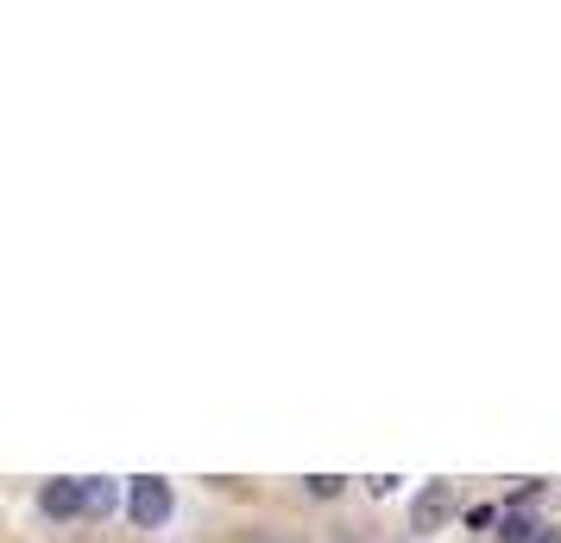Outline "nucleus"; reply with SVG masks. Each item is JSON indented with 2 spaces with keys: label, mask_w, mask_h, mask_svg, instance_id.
Returning a JSON list of instances; mask_svg holds the SVG:
<instances>
[{
  "label": "nucleus",
  "mask_w": 561,
  "mask_h": 543,
  "mask_svg": "<svg viewBox=\"0 0 561 543\" xmlns=\"http://www.w3.org/2000/svg\"><path fill=\"white\" fill-rule=\"evenodd\" d=\"M127 518L139 531H158L164 518H171V480H158V474H139L127 487Z\"/></svg>",
  "instance_id": "f257e3e1"
},
{
  "label": "nucleus",
  "mask_w": 561,
  "mask_h": 543,
  "mask_svg": "<svg viewBox=\"0 0 561 543\" xmlns=\"http://www.w3.org/2000/svg\"><path fill=\"white\" fill-rule=\"evenodd\" d=\"M448 518H455V487L448 480H430V487L416 493V506H410V531L416 538H435Z\"/></svg>",
  "instance_id": "f03ea898"
},
{
  "label": "nucleus",
  "mask_w": 561,
  "mask_h": 543,
  "mask_svg": "<svg viewBox=\"0 0 561 543\" xmlns=\"http://www.w3.org/2000/svg\"><path fill=\"white\" fill-rule=\"evenodd\" d=\"M38 506H45V518H77L82 512V480H51V487L38 493Z\"/></svg>",
  "instance_id": "7ed1b4c3"
},
{
  "label": "nucleus",
  "mask_w": 561,
  "mask_h": 543,
  "mask_svg": "<svg viewBox=\"0 0 561 543\" xmlns=\"http://www.w3.org/2000/svg\"><path fill=\"white\" fill-rule=\"evenodd\" d=\"M542 531H549V524H536V518L524 512V506H511V512L499 518V543H536Z\"/></svg>",
  "instance_id": "20e7f679"
},
{
  "label": "nucleus",
  "mask_w": 561,
  "mask_h": 543,
  "mask_svg": "<svg viewBox=\"0 0 561 543\" xmlns=\"http://www.w3.org/2000/svg\"><path fill=\"white\" fill-rule=\"evenodd\" d=\"M114 506H121V487L114 480H82V512L89 518H107Z\"/></svg>",
  "instance_id": "39448f33"
},
{
  "label": "nucleus",
  "mask_w": 561,
  "mask_h": 543,
  "mask_svg": "<svg viewBox=\"0 0 561 543\" xmlns=\"http://www.w3.org/2000/svg\"><path fill=\"white\" fill-rule=\"evenodd\" d=\"M309 493H316V499H334V493H341V474H309Z\"/></svg>",
  "instance_id": "423d86ee"
},
{
  "label": "nucleus",
  "mask_w": 561,
  "mask_h": 543,
  "mask_svg": "<svg viewBox=\"0 0 561 543\" xmlns=\"http://www.w3.org/2000/svg\"><path fill=\"white\" fill-rule=\"evenodd\" d=\"M536 543H561V531H542V538H536Z\"/></svg>",
  "instance_id": "0eeeda50"
}]
</instances>
